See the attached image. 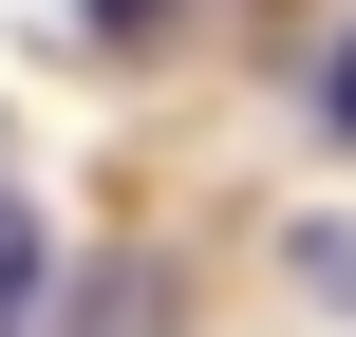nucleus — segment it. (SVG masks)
Instances as JSON below:
<instances>
[{
  "instance_id": "3",
  "label": "nucleus",
  "mask_w": 356,
  "mask_h": 337,
  "mask_svg": "<svg viewBox=\"0 0 356 337\" xmlns=\"http://www.w3.org/2000/svg\"><path fill=\"white\" fill-rule=\"evenodd\" d=\"M319 113H338V131H356V56H338V75H319Z\"/></svg>"
},
{
  "instance_id": "2",
  "label": "nucleus",
  "mask_w": 356,
  "mask_h": 337,
  "mask_svg": "<svg viewBox=\"0 0 356 337\" xmlns=\"http://www.w3.org/2000/svg\"><path fill=\"white\" fill-rule=\"evenodd\" d=\"M75 19H94V38H131V19H150V0H75Z\"/></svg>"
},
{
  "instance_id": "1",
  "label": "nucleus",
  "mask_w": 356,
  "mask_h": 337,
  "mask_svg": "<svg viewBox=\"0 0 356 337\" xmlns=\"http://www.w3.org/2000/svg\"><path fill=\"white\" fill-rule=\"evenodd\" d=\"M38 281H56V244H38V206H19V188H0V337L38 319Z\"/></svg>"
}]
</instances>
